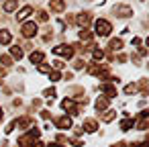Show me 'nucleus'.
Segmentation results:
<instances>
[{"mask_svg":"<svg viewBox=\"0 0 149 147\" xmlns=\"http://www.w3.org/2000/svg\"><path fill=\"white\" fill-rule=\"evenodd\" d=\"M55 125H57V129H72V118L68 114H63V116L55 118Z\"/></svg>","mask_w":149,"mask_h":147,"instance_id":"nucleus-11","label":"nucleus"},{"mask_svg":"<svg viewBox=\"0 0 149 147\" xmlns=\"http://www.w3.org/2000/svg\"><path fill=\"white\" fill-rule=\"evenodd\" d=\"M61 108H63L65 112L80 114V108H78V104H76V100H74V98H65V100H61Z\"/></svg>","mask_w":149,"mask_h":147,"instance_id":"nucleus-5","label":"nucleus"},{"mask_svg":"<svg viewBox=\"0 0 149 147\" xmlns=\"http://www.w3.org/2000/svg\"><path fill=\"white\" fill-rule=\"evenodd\" d=\"M100 92L104 94V98H106V100H110V98H114V96H116V86H114V84L104 82V84H100Z\"/></svg>","mask_w":149,"mask_h":147,"instance_id":"nucleus-4","label":"nucleus"},{"mask_svg":"<svg viewBox=\"0 0 149 147\" xmlns=\"http://www.w3.org/2000/svg\"><path fill=\"white\" fill-rule=\"evenodd\" d=\"M43 96H45V98H53V96H55V88H47V90L43 92Z\"/></svg>","mask_w":149,"mask_h":147,"instance_id":"nucleus-32","label":"nucleus"},{"mask_svg":"<svg viewBox=\"0 0 149 147\" xmlns=\"http://www.w3.org/2000/svg\"><path fill=\"white\" fill-rule=\"evenodd\" d=\"M10 41H13L10 31H6V29H0V43H2V45H8Z\"/></svg>","mask_w":149,"mask_h":147,"instance_id":"nucleus-14","label":"nucleus"},{"mask_svg":"<svg viewBox=\"0 0 149 147\" xmlns=\"http://www.w3.org/2000/svg\"><path fill=\"white\" fill-rule=\"evenodd\" d=\"M13 129H15V121H13V123H10L6 129H4V133H13Z\"/></svg>","mask_w":149,"mask_h":147,"instance_id":"nucleus-36","label":"nucleus"},{"mask_svg":"<svg viewBox=\"0 0 149 147\" xmlns=\"http://www.w3.org/2000/svg\"><path fill=\"white\" fill-rule=\"evenodd\" d=\"M41 116H43V118H45V121H49V118H51V114H49V112H47V110H43V112H41Z\"/></svg>","mask_w":149,"mask_h":147,"instance_id":"nucleus-38","label":"nucleus"},{"mask_svg":"<svg viewBox=\"0 0 149 147\" xmlns=\"http://www.w3.org/2000/svg\"><path fill=\"white\" fill-rule=\"evenodd\" d=\"M47 147H61V145H55V143H51V145H47Z\"/></svg>","mask_w":149,"mask_h":147,"instance_id":"nucleus-43","label":"nucleus"},{"mask_svg":"<svg viewBox=\"0 0 149 147\" xmlns=\"http://www.w3.org/2000/svg\"><path fill=\"white\" fill-rule=\"evenodd\" d=\"M63 65H65V63H63V61H59V59H55V61H53V70H55V72L63 70Z\"/></svg>","mask_w":149,"mask_h":147,"instance_id":"nucleus-30","label":"nucleus"},{"mask_svg":"<svg viewBox=\"0 0 149 147\" xmlns=\"http://www.w3.org/2000/svg\"><path fill=\"white\" fill-rule=\"evenodd\" d=\"M72 145H74V147H82V145H84V143H82V141H80V139H72Z\"/></svg>","mask_w":149,"mask_h":147,"instance_id":"nucleus-35","label":"nucleus"},{"mask_svg":"<svg viewBox=\"0 0 149 147\" xmlns=\"http://www.w3.org/2000/svg\"><path fill=\"white\" fill-rule=\"evenodd\" d=\"M37 33H39V27H37L35 21H29V23H23V25H21V35H23V37L31 39V37H35Z\"/></svg>","mask_w":149,"mask_h":147,"instance_id":"nucleus-2","label":"nucleus"},{"mask_svg":"<svg viewBox=\"0 0 149 147\" xmlns=\"http://www.w3.org/2000/svg\"><path fill=\"white\" fill-rule=\"evenodd\" d=\"M31 13H33V8H31V6H23V8L19 10V15H17V21H25Z\"/></svg>","mask_w":149,"mask_h":147,"instance_id":"nucleus-15","label":"nucleus"},{"mask_svg":"<svg viewBox=\"0 0 149 147\" xmlns=\"http://www.w3.org/2000/svg\"><path fill=\"white\" fill-rule=\"evenodd\" d=\"M53 53H55V55H61V57H65V59L74 57V49H72L70 45H57V47H53Z\"/></svg>","mask_w":149,"mask_h":147,"instance_id":"nucleus-7","label":"nucleus"},{"mask_svg":"<svg viewBox=\"0 0 149 147\" xmlns=\"http://www.w3.org/2000/svg\"><path fill=\"white\" fill-rule=\"evenodd\" d=\"M2 116H4V112H2V106H0V121H2Z\"/></svg>","mask_w":149,"mask_h":147,"instance_id":"nucleus-42","label":"nucleus"},{"mask_svg":"<svg viewBox=\"0 0 149 147\" xmlns=\"http://www.w3.org/2000/svg\"><path fill=\"white\" fill-rule=\"evenodd\" d=\"M110 31H112V25H110L106 19H98V21L94 23V35H98V37H108Z\"/></svg>","mask_w":149,"mask_h":147,"instance_id":"nucleus-1","label":"nucleus"},{"mask_svg":"<svg viewBox=\"0 0 149 147\" xmlns=\"http://www.w3.org/2000/svg\"><path fill=\"white\" fill-rule=\"evenodd\" d=\"M90 51H92V57H94L96 61H100V59L104 57V51H102V49H98V47H94V45H90Z\"/></svg>","mask_w":149,"mask_h":147,"instance_id":"nucleus-19","label":"nucleus"},{"mask_svg":"<svg viewBox=\"0 0 149 147\" xmlns=\"http://www.w3.org/2000/svg\"><path fill=\"white\" fill-rule=\"evenodd\" d=\"M92 37H94V35H92L88 29H82V31H80V39H82V41H92Z\"/></svg>","mask_w":149,"mask_h":147,"instance_id":"nucleus-24","label":"nucleus"},{"mask_svg":"<svg viewBox=\"0 0 149 147\" xmlns=\"http://www.w3.org/2000/svg\"><path fill=\"white\" fill-rule=\"evenodd\" d=\"M74 21H76V23H78L82 29H86V27L92 23V15H90V13H80V15H78Z\"/></svg>","mask_w":149,"mask_h":147,"instance_id":"nucleus-8","label":"nucleus"},{"mask_svg":"<svg viewBox=\"0 0 149 147\" xmlns=\"http://www.w3.org/2000/svg\"><path fill=\"white\" fill-rule=\"evenodd\" d=\"M139 88H141V94H143V96H147V80H141Z\"/></svg>","mask_w":149,"mask_h":147,"instance_id":"nucleus-31","label":"nucleus"},{"mask_svg":"<svg viewBox=\"0 0 149 147\" xmlns=\"http://www.w3.org/2000/svg\"><path fill=\"white\" fill-rule=\"evenodd\" d=\"M133 45H137V47H139V45H141V39H139V37H135V39H133Z\"/></svg>","mask_w":149,"mask_h":147,"instance_id":"nucleus-40","label":"nucleus"},{"mask_svg":"<svg viewBox=\"0 0 149 147\" xmlns=\"http://www.w3.org/2000/svg\"><path fill=\"white\" fill-rule=\"evenodd\" d=\"M96 129H98V123L94 118H86L82 123V131H86V133H96Z\"/></svg>","mask_w":149,"mask_h":147,"instance_id":"nucleus-9","label":"nucleus"},{"mask_svg":"<svg viewBox=\"0 0 149 147\" xmlns=\"http://www.w3.org/2000/svg\"><path fill=\"white\" fill-rule=\"evenodd\" d=\"M96 110H98V112L108 110V100H106V98H98V100H96Z\"/></svg>","mask_w":149,"mask_h":147,"instance_id":"nucleus-17","label":"nucleus"},{"mask_svg":"<svg viewBox=\"0 0 149 147\" xmlns=\"http://www.w3.org/2000/svg\"><path fill=\"white\" fill-rule=\"evenodd\" d=\"M37 70H39L41 74H49V72H51V65H47V63H39Z\"/></svg>","mask_w":149,"mask_h":147,"instance_id":"nucleus-28","label":"nucleus"},{"mask_svg":"<svg viewBox=\"0 0 149 147\" xmlns=\"http://www.w3.org/2000/svg\"><path fill=\"white\" fill-rule=\"evenodd\" d=\"M74 68H76V70H82V68H84V59H76V61H74Z\"/></svg>","mask_w":149,"mask_h":147,"instance_id":"nucleus-33","label":"nucleus"},{"mask_svg":"<svg viewBox=\"0 0 149 147\" xmlns=\"http://www.w3.org/2000/svg\"><path fill=\"white\" fill-rule=\"evenodd\" d=\"M0 63H2V68H8V65H13V57L10 55H0Z\"/></svg>","mask_w":149,"mask_h":147,"instance_id":"nucleus-25","label":"nucleus"},{"mask_svg":"<svg viewBox=\"0 0 149 147\" xmlns=\"http://www.w3.org/2000/svg\"><path fill=\"white\" fill-rule=\"evenodd\" d=\"M17 4H19V2H17V0H6V2H4V6H2V8H4L6 13H13V10L17 8Z\"/></svg>","mask_w":149,"mask_h":147,"instance_id":"nucleus-22","label":"nucleus"},{"mask_svg":"<svg viewBox=\"0 0 149 147\" xmlns=\"http://www.w3.org/2000/svg\"><path fill=\"white\" fill-rule=\"evenodd\" d=\"M114 15L120 17V19H129V17H133V8L127 6V4H116L114 6Z\"/></svg>","mask_w":149,"mask_h":147,"instance_id":"nucleus-6","label":"nucleus"},{"mask_svg":"<svg viewBox=\"0 0 149 147\" xmlns=\"http://www.w3.org/2000/svg\"><path fill=\"white\" fill-rule=\"evenodd\" d=\"M31 125H33V116H23V118L15 121V127H19V129H29Z\"/></svg>","mask_w":149,"mask_h":147,"instance_id":"nucleus-12","label":"nucleus"},{"mask_svg":"<svg viewBox=\"0 0 149 147\" xmlns=\"http://www.w3.org/2000/svg\"><path fill=\"white\" fill-rule=\"evenodd\" d=\"M49 80H51V82H59V80H61V74L55 72V70H51V72H49Z\"/></svg>","mask_w":149,"mask_h":147,"instance_id":"nucleus-27","label":"nucleus"},{"mask_svg":"<svg viewBox=\"0 0 149 147\" xmlns=\"http://www.w3.org/2000/svg\"><path fill=\"white\" fill-rule=\"evenodd\" d=\"M108 49H110V51H120V49H123V39H112V41L108 43Z\"/></svg>","mask_w":149,"mask_h":147,"instance_id":"nucleus-16","label":"nucleus"},{"mask_svg":"<svg viewBox=\"0 0 149 147\" xmlns=\"http://www.w3.org/2000/svg\"><path fill=\"white\" fill-rule=\"evenodd\" d=\"M135 127V121L133 118H123L120 121V131H131Z\"/></svg>","mask_w":149,"mask_h":147,"instance_id":"nucleus-18","label":"nucleus"},{"mask_svg":"<svg viewBox=\"0 0 149 147\" xmlns=\"http://www.w3.org/2000/svg\"><path fill=\"white\" fill-rule=\"evenodd\" d=\"M29 59H31V63H37V65H39V63L45 59V53H43V51H33V53L29 55Z\"/></svg>","mask_w":149,"mask_h":147,"instance_id":"nucleus-13","label":"nucleus"},{"mask_svg":"<svg viewBox=\"0 0 149 147\" xmlns=\"http://www.w3.org/2000/svg\"><path fill=\"white\" fill-rule=\"evenodd\" d=\"M37 21H39V23H47V21H49V15H47L45 10H37Z\"/></svg>","mask_w":149,"mask_h":147,"instance_id":"nucleus-26","label":"nucleus"},{"mask_svg":"<svg viewBox=\"0 0 149 147\" xmlns=\"http://www.w3.org/2000/svg\"><path fill=\"white\" fill-rule=\"evenodd\" d=\"M49 8L53 13H63L65 10V0H49Z\"/></svg>","mask_w":149,"mask_h":147,"instance_id":"nucleus-10","label":"nucleus"},{"mask_svg":"<svg viewBox=\"0 0 149 147\" xmlns=\"http://www.w3.org/2000/svg\"><path fill=\"white\" fill-rule=\"evenodd\" d=\"M139 116H141V114H139ZM147 118H149V116H141V118H139V123H137V129H139V131H147V127H149V121H147Z\"/></svg>","mask_w":149,"mask_h":147,"instance_id":"nucleus-21","label":"nucleus"},{"mask_svg":"<svg viewBox=\"0 0 149 147\" xmlns=\"http://www.w3.org/2000/svg\"><path fill=\"white\" fill-rule=\"evenodd\" d=\"M0 76H6V68H2V65H0Z\"/></svg>","mask_w":149,"mask_h":147,"instance_id":"nucleus-41","label":"nucleus"},{"mask_svg":"<svg viewBox=\"0 0 149 147\" xmlns=\"http://www.w3.org/2000/svg\"><path fill=\"white\" fill-rule=\"evenodd\" d=\"M112 147H129V145H127V143H125V141H118V143H114V145H112Z\"/></svg>","mask_w":149,"mask_h":147,"instance_id":"nucleus-39","label":"nucleus"},{"mask_svg":"<svg viewBox=\"0 0 149 147\" xmlns=\"http://www.w3.org/2000/svg\"><path fill=\"white\" fill-rule=\"evenodd\" d=\"M10 57H15V59H21L23 57V49L17 45V47H10Z\"/></svg>","mask_w":149,"mask_h":147,"instance_id":"nucleus-23","label":"nucleus"},{"mask_svg":"<svg viewBox=\"0 0 149 147\" xmlns=\"http://www.w3.org/2000/svg\"><path fill=\"white\" fill-rule=\"evenodd\" d=\"M129 147H149V143L143 141V143H133V145H129Z\"/></svg>","mask_w":149,"mask_h":147,"instance_id":"nucleus-34","label":"nucleus"},{"mask_svg":"<svg viewBox=\"0 0 149 147\" xmlns=\"http://www.w3.org/2000/svg\"><path fill=\"white\" fill-rule=\"evenodd\" d=\"M135 92H137V86L135 84H127L125 86V94H135Z\"/></svg>","mask_w":149,"mask_h":147,"instance_id":"nucleus-29","label":"nucleus"},{"mask_svg":"<svg viewBox=\"0 0 149 147\" xmlns=\"http://www.w3.org/2000/svg\"><path fill=\"white\" fill-rule=\"evenodd\" d=\"M19 145H21V147H45L39 139H31L29 135H23V137L19 139Z\"/></svg>","mask_w":149,"mask_h":147,"instance_id":"nucleus-3","label":"nucleus"},{"mask_svg":"<svg viewBox=\"0 0 149 147\" xmlns=\"http://www.w3.org/2000/svg\"><path fill=\"white\" fill-rule=\"evenodd\" d=\"M57 141H59V143H68V137H65V135H57Z\"/></svg>","mask_w":149,"mask_h":147,"instance_id":"nucleus-37","label":"nucleus"},{"mask_svg":"<svg viewBox=\"0 0 149 147\" xmlns=\"http://www.w3.org/2000/svg\"><path fill=\"white\" fill-rule=\"evenodd\" d=\"M114 116H116V110L108 108V110H104V114H102V121H104V123H110V121H112Z\"/></svg>","mask_w":149,"mask_h":147,"instance_id":"nucleus-20","label":"nucleus"}]
</instances>
